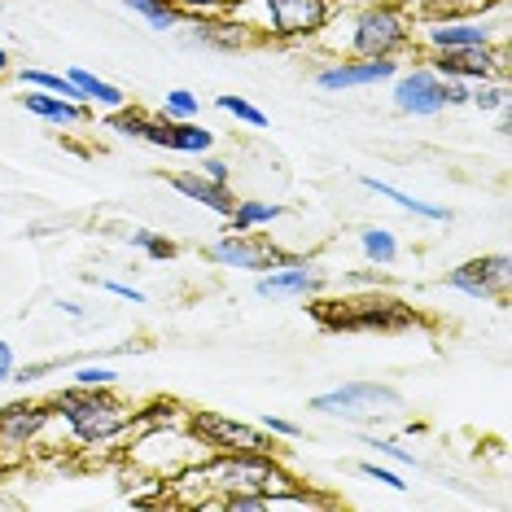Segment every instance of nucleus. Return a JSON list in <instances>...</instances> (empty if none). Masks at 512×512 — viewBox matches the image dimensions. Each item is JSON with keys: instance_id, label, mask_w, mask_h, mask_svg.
<instances>
[{"instance_id": "f257e3e1", "label": "nucleus", "mask_w": 512, "mask_h": 512, "mask_svg": "<svg viewBox=\"0 0 512 512\" xmlns=\"http://www.w3.org/2000/svg\"><path fill=\"white\" fill-rule=\"evenodd\" d=\"M53 416H62L71 425L75 442L84 447H106L119 434L132 429V407L119 403L110 394V386H66L62 394H53Z\"/></svg>"}, {"instance_id": "f03ea898", "label": "nucleus", "mask_w": 512, "mask_h": 512, "mask_svg": "<svg viewBox=\"0 0 512 512\" xmlns=\"http://www.w3.org/2000/svg\"><path fill=\"white\" fill-rule=\"evenodd\" d=\"M206 486L219 491H259V495H289L294 477L272 460V451H219V456L202 469Z\"/></svg>"}, {"instance_id": "7ed1b4c3", "label": "nucleus", "mask_w": 512, "mask_h": 512, "mask_svg": "<svg viewBox=\"0 0 512 512\" xmlns=\"http://www.w3.org/2000/svg\"><path fill=\"white\" fill-rule=\"evenodd\" d=\"M311 412L337 416V421H364V416H394L403 412V394L381 381H346L329 394L311 399Z\"/></svg>"}, {"instance_id": "20e7f679", "label": "nucleus", "mask_w": 512, "mask_h": 512, "mask_svg": "<svg viewBox=\"0 0 512 512\" xmlns=\"http://www.w3.org/2000/svg\"><path fill=\"white\" fill-rule=\"evenodd\" d=\"M412 44V27H407L403 9L394 5H368L364 14L355 18L351 31V49L355 57H394Z\"/></svg>"}, {"instance_id": "39448f33", "label": "nucleus", "mask_w": 512, "mask_h": 512, "mask_svg": "<svg viewBox=\"0 0 512 512\" xmlns=\"http://www.w3.org/2000/svg\"><path fill=\"white\" fill-rule=\"evenodd\" d=\"M337 316L320 311V324L329 329H364V333H394V329H407L416 324V311L403 307L399 298H351V302H333Z\"/></svg>"}, {"instance_id": "423d86ee", "label": "nucleus", "mask_w": 512, "mask_h": 512, "mask_svg": "<svg viewBox=\"0 0 512 512\" xmlns=\"http://www.w3.org/2000/svg\"><path fill=\"white\" fill-rule=\"evenodd\" d=\"M206 259L224 263V267H237V272H272V267H294V263H311L307 254H285L276 250L272 241L254 237V232H232V237H219Z\"/></svg>"}, {"instance_id": "0eeeda50", "label": "nucleus", "mask_w": 512, "mask_h": 512, "mask_svg": "<svg viewBox=\"0 0 512 512\" xmlns=\"http://www.w3.org/2000/svg\"><path fill=\"white\" fill-rule=\"evenodd\" d=\"M189 429L202 447H215V451H276V442L263 425H246L224 412H193Z\"/></svg>"}, {"instance_id": "6e6552de", "label": "nucleus", "mask_w": 512, "mask_h": 512, "mask_svg": "<svg viewBox=\"0 0 512 512\" xmlns=\"http://www.w3.org/2000/svg\"><path fill=\"white\" fill-rule=\"evenodd\" d=\"M267 9V31L281 40H307L329 22V0H259Z\"/></svg>"}, {"instance_id": "1a4fd4ad", "label": "nucleus", "mask_w": 512, "mask_h": 512, "mask_svg": "<svg viewBox=\"0 0 512 512\" xmlns=\"http://www.w3.org/2000/svg\"><path fill=\"white\" fill-rule=\"evenodd\" d=\"M508 276H512L508 254H482V259H469V263H460L456 272H447V285L456 289V294L486 302V298H504Z\"/></svg>"}, {"instance_id": "9d476101", "label": "nucleus", "mask_w": 512, "mask_h": 512, "mask_svg": "<svg viewBox=\"0 0 512 512\" xmlns=\"http://www.w3.org/2000/svg\"><path fill=\"white\" fill-rule=\"evenodd\" d=\"M429 71L438 79H464V84H486V79H499L504 71V57L486 49H434L429 57Z\"/></svg>"}, {"instance_id": "9b49d317", "label": "nucleus", "mask_w": 512, "mask_h": 512, "mask_svg": "<svg viewBox=\"0 0 512 512\" xmlns=\"http://www.w3.org/2000/svg\"><path fill=\"white\" fill-rule=\"evenodd\" d=\"M394 110L412 114V119H429V114H442L447 101H442V79L429 71V66H416L407 75H394Z\"/></svg>"}, {"instance_id": "f8f14e48", "label": "nucleus", "mask_w": 512, "mask_h": 512, "mask_svg": "<svg viewBox=\"0 0 512 512\" xmlns=\"http://www.w3.org/2000/svg\"><path fill=\"white\" fill-rule=\"evenodd\" d=\"M394 75H399V62H394V57H359V62H342V66H329V71H320L316 84L324 92H342V88L381 84V79H394Z\"/></svg>"}, {"instance_id": "ddd939ff", "label": "nucleus", "mask_w": 512, "mask_h": 512, "mask_svg": "<svg viewBox=\"0 0 512 512\" xmlns=\"http://www.w3.org/2000/svg\"><path fill=\"white\" fill-rule=\"evenodd\" d=\"M324 289V276L316 263H294V267H272L267 276H259L254 294L259 298H316Z\"/></svg>"}, {"instance_id": "4468645a", "label": "nucleus", "mask_w": 512, "mask_h": 512, "mask_svg": "<svg viewBox=\"0 0 512 512\" xmlns=\"http://www.w3.org/2000/svg\"><path fill=\"white\" fill-rule=\"evenodd\" d=\"M53 421L49 403H5L0 407V442L5 447H27V442L40 438V429Z\"/></svg>"}, {"instance_id": "2eb2a0df", "label": "nucleus", "mask_w": 512, "mask_h": 512, "mask_svg": "<svg viewBox=\"0 0 512 512\" xmlns=\"http://www.w3.org/2000/svg\"><path fill=\"white\" fill-rule=\"evenodd\" d=\"M171 189L184 193L189 202H202L206 211H215L224 219L237 211V193H232L228 184H219V180H206L202 171H176V176H171Z\"/></svg>"}, {"instance_id": "dca6fc26", "label": "nucleus", "mask_w": 512, "mask_h": 512, "mask_svg": "<svg viewBox=\"0 0 512 512\" xmlns=\"http://www.w3.org/2000/svg\"><path fill=\"white\" fill-rule=\"evenodd\" d=\"M22 110L36 114L44 123H57V127H75L88 119L84 101H66V97H53V92H40V88H31L27 97H22Z\"/></svg>"}, {"instance_id": "f3484780", "label": "nucleus", "mask_w": 512, "mask_h": 512, "mask_svg": "<svg viewBox=\"0 0 512 512\" xmlns=\"http://www.w3.org/2000/svg\"><path fill=\"white\" fill-rule=\"evenodd\" d=\"M495 31L482 22H434L429 27V44L434 49H486Z\"/></svg>"}, {"instance_id": "a211bd4d", "label": "nucleus", "mask_w": 512, "mask_h": 512, "mask_svg": "<svg viewBox=\"0 0 512 512\" xmlns=\"http://www.w3.org/2000/svg\"><path fill=\"white\" fill-rule=\"evenodd\" d=\"M189 44H197V49L232 53V49H241V44H246V36H241V27H232V22H215V18L197 14V22H189Z\"/></svg>"}, {"instance_id": "6ab92c4d", "label": "nucleus", "mask_w": 512, "mask_h": 512, "mask_svg": "<svg viewBox=\"0 0 512 512\" xmlns=\"http://www.w3.org/2000/svg\"><path fill=\"white\" fill-rule=\"evenodd\" d=\"M359 184H364V189H372V193H381V197H390V202H394V206H403V211H412V215H421V219H434V224H447V219H451V211H447V206L421 202V197H412V193L394 189V184L377 180V176H364Z\"/></svg>"}, {"instance_id": "aec40b11", "label": "nucleus", "mask_w": 512, "mask_h": 512, "mask_svg": "<svg viewBox=\"0 0 512 512\" xmlns=\"http://www.w3.org/2000/svg\"><path fill=\"white\" fill-rule=\"evenodd\" d=\"M215 145V132L202 123H189V119H171V132H167V149H176V154H211Z\"/></svg>"}, {"instance_id": "412c9836", "label": "nucleus", "mask_w": 512, "mask_h": 512, "mask_svg": "<svg viewBox=\"0 0 512 512\" xmlns=\"http://www.w3.org/2000/svg\"><path fill=\"white\" fill-rule=\"evenodd\" d=\"M71 84L79 88V97H84V101H97V106H106V110H119V106H127L123 88L106 84V79H97L92 71H84V66H75V71H71Z\"/></svg>"}, {"instance_id": "4be33fe9", "label": "nucleus", "mask_w": 512, "mask_h": 512, "mask_svg": "<svg viewBox=\"0 0 512 512\" xmlns=\"http://www.w3.org/2000/svg\"><path fill=\"white\" fill-rule=\"evenodd\" d=\"M281 215H285V206H276V202H241L237 197V211L228 215V224H232V232H254Z\"/></svg>"}, {"instance_id": "5701e85b", "label": "nucleus", "mask_w": 512, "mask_h": 512, "mask_svg": "<svg viewBox=\"0 0 512 512\" xmlns=\"http://www.w3.org/2000/svg\"><path fill=\"white\" fill-rule=\"evenodd\" d=\"M123 5L132 9V14H141L154 31H176V27H184V14L171 5V0H123Z\"/></svg>"}, {"instance_id": "b1692460", "label": "nucleus", "mask_w": 512, "mask_h": 512, "mask_svg": "<svg viewBox=\"0 0 512 512\" xmlns=\"http://www.w3.org/2000/svg\"><path fill=\"white\" fill-rule=\"evenodd\" d=\"M359 250H364V259L377 263V267H390L399 259V241H394L390 228H364L359 232Z\"/></svg>"}, {"instance_id": "393cba45", "label": "nucleus", "mask_w": 512, "mask_h": 512, "mask_svg": "<svg viewBox=\"0 0 512 512\" xmlns=\"http://www.w3.org/2000/svg\"><path fill=\"white\" fill-rule=\"evenodd\" d=\"M22 84L27 88H40V92H53V97H66V101H84L79 88L71 84V75H53V71H22Z\"/></svg>"}, {"instance_id": "a878e982", "label": "nucleus", "mask_w": 512, "mask_h": 512, "mask_svg": "<svg viewBox=\"0 0 512 512\" xmlns=\"http://www.w3.org/2000/svg\"><path fill=\"white\" fill-rule=\"evenodd\" d=\"M127 246L145 250V254H149V259H158V263L176 259V241L158 237V232H149V228H136V232H127Z\"/></svg>"}, {"instance_id": "bb28decb", "label": "nucleus", "mask_w": 512, "mask_h": 512, "mask_svg": "<svg viewBox=\"0 0 512 512\" xmlns=\"http://www.w3.org/2000/svg\"><path fill=\"white\" fill-rule=\"evenodd\" d=\"M110 127L119 136H132V141H145V127H149V114H141V110H127V106H119L110 114Z\"/></svg>"}, {"instance_id": "cd10ccee", "label": "nucleus", "mask_w": 512, "mask_h": 512, "mask_svg": "<svg viewBox=\"0 0 512 512\" xmlns=\"http://www.w3.org/2000/svg\"><path fill=\"white\" fill-rule=\"evenodd\" d=\"M469 106H477V110H508V88L499 84V79H486V84H477Z\"/></svg>"}, {"instance_id": "c85d7f7f", "label": "nucleus", "mask_w": 512, "mask_h": 512, "mask_svg": "<svg viewBox=\"0 0 512 512\" xmlns=\"http://www.w3.org/2000/svg\"><path fill=\"white\" fill-rule=\"evenodd\" d=\"M219 110L232 114V119H241V123H250V127H267V114L259 106H250L246 97H219Z\"/></svg>"}, {"instance_id": "c756f323", "label": "nucleus", "mask_w": 512, "mask_h": 512, "mask_svg": "<svg viewBox=\"0 0 512 512\" xmlns=\"http://www.w3.org/2000/svg\"><path fill=\"white\" fill-rule=\"evenodd\" d=\"M114 381H119V372L101 368V364H79L75 372V386H114Z\"/></svg>"}, {"instance_id": "7c9ffc66", "label": "nucleus", "mask_w": 512, "mask_h": 512, "mask_svg": "<svg viewBox=\"0 0 512 512\" xmlns=\"http://www.w3.org/2000/svg\"><path fill=\"white\" fill-rule=\"evenodd\" d=\"M167 114H176V119H193V114H197V97L189 88H171L167 92Z\"/></svg>"}, {"instance_id": "2f4dec72", "label": "nucleus", "mask_w": 512, "mask_h": 512, "mask_svg": "<svg viewBox=\"0 0 512 512\" xmlns=\"http://www.w3.org/2000/svg\"><path fill=\"white\" fill-rule=\"evenodd\" d=\"M57 368V359H40V364H14V377L9 381H18V386H31V381H40V377H49V372Z\"/></svg>"}, {"instance_id": "473e14b6", "label": "nucleus", "mask_w": 512, "mask_h": 512, "mask_svg": "<svg viewBox=\"0 0 512 512\" xmlns=\"http://www.w3.org/2000/svg\"><path fill=\"white\" fill-rule=\"evenodd\" d=\"M364 442H368V447H377V451H386L390 460H399V464H412V469H421V460H416L407 447H399V442H390V438H364Z\"/></svg>"}, {"instance_id": "72a5a7b5", "label": "nucleus", "mask_w": 512, "mask_h": 512, "mask_svg": "<svg viewBox=\"0 0 512 512\" xmlns=\"http://www.w3.org/2000/svg\"><path fill=\"white\" fill-rule=\"evenodd\" d=\"M359 473H364V477H372V482H377V486H390V491H407V482H403V477L399 473H394V469H377V464H359Z\"/></svg>"}, {"instance_id": "f704fd0d", "label": "nucleus", "mask_w": 512, "mask_h": 512, "mask_svg": "<svg viewBox=\"0 0 512 512\" xmlns=\"http://www.w3.org/2000/svg\"><path fill=\"white\" fill-rule=\"evenodd\" d=\"M469 97H473V88L464 79H442V101L447 106H469Z\"/></svg>"}, {"instance_id": "c9c22d12", "label": "nucleus", "mask_w": 512, "mask_h": 512, "mask_svg": "<svg viewBox=\"0 0 512 512\" xmlns=\"http://www.w3.org/2000/svg\"><path fill=\"white\" fill-rule=\"evenodd\" d=\"M259 425H263L272 438H302V429H298L294 421H285V416H272V412H267Z\"/></svg>"}, {"instance_id": "e433bc0d", "label": "nucleus", "mask_w": 512, "mask_h": 512, "mask_svg": "<svg viewBox=\"0 0 512 512\" xmlns=\"http://www.w3.org/2000/svg\"><path fill=\"white\" fill-rule=\"evenodd\" d=\"M197 171H202L206 180H219V184H228V176H232V171H228V162H219V158H206V154H202V167H197Z\"/></svg>"}, {"instance_id": "4c0bfd02", "label": "nucleus", "mask_w": 512, "mask_h": 512, "mask_svg": "<svg viewBox=\"0 0 512 512\" xmlns=\"http://www.w3.org/2000/svg\"><path fill=\"white\" fill-rule=\"evenodd\" d=\"M171 5H176L180 14H211V9H219L224 0H171Z\"/></svg>"}, {"instance_id": "58836bf2", "label": "nucleus", "mask_w": 512, "mask_h": 512, "mask_svg": "<svg viewBox=\"0 0 512 512\" xmlns=\"http://www.w3.org/2000/svg\"><path fill=\"white\" fill-rule=\"evenodd\" d=\"M106 289L114 298H127V302H145V294L141 289H132V285H123V281H106Z\"/></svg>"}, {"instance_id": "ea45409f", "label": "nucleus", "mask_w": 512, "mask_h": 512, "mask_svg": "<svg viewBox=\"0 0 512 512\" xmlns=\"http://www.w3.org/2000/svg\"><path fill=\"white\" fill-rule=\"evenodd\" d=\"M9 377H14V346L0 342V381H9Z\"/></svg>"}, {"instance_id": "a19ab883", "label": "nucleus", "mask_w": 512, "mask_h": 512, "mask_svg": "<svg viewBox=\"0 0 512 512\" xmlns=\"http://www.w3.org/2000/svg\"><path fill=\"white\" fill-rule=\"evenodd\" d=\"M0 75H9V53L0 49Z\"/></svg>"}]
</instances>
